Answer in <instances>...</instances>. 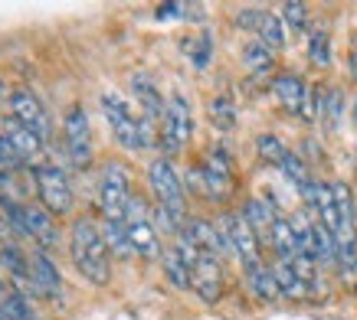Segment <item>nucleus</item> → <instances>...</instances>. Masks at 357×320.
I'll list each match as a JSON object with an SVG mask.
<instances>
[{
    "label": "nucleus",
    "instance_id": "nucleus-1",
    "mask_svg": "<svg viewBox=\"0 0 357 320\" xmlns=\"http://www.w3.org/2000/svg\"><path fill=\"white\" fill-rule=\"evenodd\" d=\"M69 255L73 265L89 285H109L112 278V252L105 246L102 225H96L89 216H79L76 223L69 225Z\"/></svg>",
    "mask_w": 357,
    "mask_h": 320
},
{
    "label": "nucleus",
    "instance_id": "nucleus-2",
    "mask_svg": "<svg viewBox=\"0 0 357 320\" xmlns=\"http://www.w3.org/2000/svg\"><path fill=\"white\" fill-rule=\"evenodd\" d=\"M0 219L3 225H10L13 235H23V239H33L40 252H59L63 246V232L56 225V216L46 213L43 206L33 203H13L7 193H0Z\"/></svg>",
    "mask_w": 357,
    "mask_h": 320
},
{
    "label": "nucleus",
    "instance_id": "nucleus-3",
    "mask_svg": "<svg viewBox=\"0 0 357 320\" xmlns=\"http://www.w3.org/2000/svg\"><path fill=\"white\" fill-rule=\"evenodd\" d=\"M102 111H105V121H109L112 134L125 150H144L154 147V141H161V131L148 125L144 118H138L128 108V102L119 95V92H102Z\"/></svg>",
    "mask_w": 357,
    "mask_h": 320
},
{
    "label": "nucleus",
    "instance_id": "nucleus-4",
    "mask_svg": "<svg viewBox=\"0 0 357 320\" xmlns=\"http://www.w3.org/2000/svg\"><path fill=\"white\" fill-rule=\"evenodd\" d=\"M131 177L128 167L121 160H109L98 177V209H102V223H125L131 203Z\"/></svg>",
    "mask_w": 357,
    "mask_h": 320
},
{
    "label": "nucleus",
    "instance_id": "nucleus-5",
    "mask_svg": "<svg viewBox=\"0 0 357 320\" xmlns=\"http://www.w3.org/2000/svg\"><path fill=\"white\" fill-rule=\"evenodd\" d=\"M125 229H128V242L135 248V255H141L144 262H154V258L164 255L161 235H158V225H154V213L148 209V203L141 200L138 193L131 196V203H128Z\"/></svg>",
    "mask_w": 357,
    "mask_h": 320
},
{
    "label": "nucleus",
    "instance_id": "nucleus-6",
    "mask_svg": "<svg viewBox=\"0 0 357 320\" xmlns=\"http://www.w3.org/2000/svg\"><path fill=\"white\" fill-rule=\"evenodd\" d=\"M148 180H151V193L158 206L167 209L171 216H177L181 223L187 219V200H184V183L174 170L171 157H158L151 160V167H148Z\"/></svg>",
    "mask_w": 357,
    "mask_h": 320
},
{
    "label": "nucleus",
    "instance_id": "nucleus-7",
    "mask_svg": "<svg viewBox=\"0 0 357 320\" xmlns=\"http://www.w3.org/2000/svg\"><path fill=\"white\" fill-rule=\"evenodd\" d=\"M33 180H36V193L43 200V209L59 216H69L76 209V196H73V186H69V177H66L56 163H40L33 170Z\"/></svg>",
    "mask_w": 357,
    "mask_h": 320
},
{
    "label": "nucleus",
    "instance_id": "nucleus-8",
    "mask_svg": "<svg viewBox=\"0 0 357 320\" xmlns=\"http://www.w3.org/2000/svg\"><path fill=\"white\" fill-rule=\"evenodd\" d=\"M217 225H220V232H223V239H227L229 255L239 258L243 271L266 262V258H262V242L256 239V232L249 229V223L243 219V213H223Z\"/></svg>",
    "mask_w": 357,
    "mask_h": 320
},
{
    "label": "nucleus",
    "instance_id": "nucleus-9",
    "mask_svg": "<svg viewBox=\"0 0 357 320\" xmlns=\"http://www.w3.org/2000/svg\"><path fill=\"white\" fill-rule=\"evenodd\" d=\"M194 138V111L187 105L184 95H171L167 108H164V121H161V147L164 154H181Z\"/></svg>",
    "mask_w": 357,
    "mask_h": 320
},
{
    "label": "nucleus",
    "instance_id": "nucleus-10",
    "mask_svg": "<svg viewBox=\"0 0 357 320\" xmlns=\"http://www.w3.org/2000/svg\"><path fill=\"white\" fill-rule=\"evenodd\" d=\"M197 177H200V193L210 203H223L233 193V160L223 147H213L204 157V163H197Z\"/></svg>",
    "mask_w": 357,
    "mask_h": 320
},
{
    "label": "nucleus",
    "instance_id": "nucleus-11",
    "mask_svg": "<svg viewBox=\"0 0 357 320\" xmlns=\"http://www.w3.org/2000/svg\"><path fill=\"white\" fill-rule=\"evenodd\" d=\"M272 95L279 98V105L292 115L305 118V121H314L318 118V92L305 86L295 72H282L272 79Z\"/></svg>",
    "mask_w": 357,
    "mask_h": 320
},
{
    "label": "nucleus",
    "instance_id": "nucleus-12",
    "mask_svg": "<svg viewBox=\"0 0 357 320\" xmlns=\"http://www.w3.org/2000/svg\"><path fill=\"white\" fill-rule=\"evenodd\" d=\"M66 131V154L73 160L76 170H86L92 163V128H89V115L82 105H73L63 118Z\"/></svg>",
    "mask_w": 357,
    "mask_h": 320
},
{
    "label": "nucleus",
    "instance_id": "nucleus-13",
    "mask_svg": "<svg viewBox=\"0 0 357 320\" xmlns=\"http://www.w3.org/2000/svg\"><path fill=\"white\" fill-rule=\"evenodd\" d=\"M30 285H33V294L43 301H56V304H63L66 291H63V275H59V268L56 262L46 252H30Z\"/></svg>",
    "mask_w": 357,
    "mask_h": 320
},
{
    "label": "nucleus",
    "instance_id": "nucleus-14",
    "mask_svg": "<svg viewBox=\"0 0 357 320\" xmlns=\"http://www.w3.org/2000/svg\"><path fill=\"white\" fill-rule=\"evenodd\" d=\"M10 115H13V121H17V125L30 128L33 134H40L43 141L50 138V131H53L43 102L33 95L30 88H20V92H13V95H10Z\"/></svg>",
    "mask_w": 357,
    "mask_h": 320
},
{
    "label": "nucleus",
    "instance_id": "nucleus-15",
    "mask_svg": "<svg viewBox=\"0 0 357 320\" xmlns=\"http://www.w3.org/2000/svg\"><path fill=\"white\" fill-rule=\"evenodd\" d=\"M223 278H227V271H223V258L200 255L197 258V265H194V271H190V288H194L206 304H217L220 294H223Z\"/></svg>",
    "mask_w": 357,
    "mask_h": 320
},
{
    "label": "nucleus",
    "instance_id": "nucleus-16",
    "mask_svg": "<svg viewBox=\"0 0 357 320\" xmlns=\"http://www.w3.org/2000/svg\"><path fill=\"white\" fill-rule=\"evenodd\" d=\"M131 95H135V102L141 105V118L161 131L164 108H167V102L161 98V88L154 86L151 75H148V72H135V75H131Z\"/></svg>",
    "mask_w": 357,
    "mask_h": 320
},
{
    "label": "nucleus",
    "instance_id": "nucleus-17",
    "mask_svg": "<svg viewBox=\"0 0 357 320\" xmlns=\"http://www.w3.org/2000/svg\"><path fill=\"white\" fill-rule=\"evenodd\" d=\"M243 219L249 223V229L256 232L259 242H272V229L279 223V209H275L269 200L252 196V200H246V206H243Z\"/></svg>",
    "mask_w": 357,
    "mask_h": 320
},
{
    "label": "nucleus",
    "instance_id": "nucleus-18",
    "mask_svg": "<svg viewBox=\"0 0 357 320\" xmlns=\"http://www.w3.org/2000/svg\"><path fill=\"white\" fill-rule=\"evenodd\" d=\"M187 235L197 242V248L204 252V255H229V248H227V239H223V232H220V225L213 223H206V219H190V223L184 225Z\"/></svg>",
    "mask_w": 357,
    "mask_h": 320
},
{
    "label": "nucleus",
    "instance_id": "nucleus-19",
    "mask_svg": "<svg viewBox=\"0 0 357 320\" xmlns=\"http://www.w3.org/2000/svg\"><path fill=\"white\" fill-rule=\"evenodd\" d=\"M272 275H275V285H279L282 298H289V301L308 298V288H305L302 275H298V268H295L292 262H282V258H275V262H272Z\"/></svg>",
    "mask_w": 357,
    "mask_h": 320
},
{
    "label": "nucleus",
    "instance_id": "nucleus-20",
    "mask_svg": "<svg viewBox=\"0 0 357 320\" xmlns=\"http://www.w3.org/2000/svg\"><path fill=\"white\" fill-rule=\"evenodd\" d=\"M269 246H272V252H275V258H282V262H295V258L302 255L298 239H295V229H292V219L279 216V223H275V229H272Z\"/></svg>",
    "mask_w": 357,
    "mask_h": 320
},
{
    "label": "nucleus",
    "instance_id": "nucleus-21",
    "mask_svg": "<svg viewBox=\"0 0 357 320\" xmlns=\"http://www.w3.org/2000/svg\"><path fill=\"white\" fill-rule=\"evenodd\" d=\"M246 285L249 291L256 294L259 301H275L282 298L279 294V285H275V275H272V265H256V268H246Z\"/></svg>",
    "mask_w": 357,
    "mask_h": 320
},
{
    "label": "nucleus",
    "instance_id": "nucleus-22",
    "mask_svg": "<svg viewBox=\"0 0 357 320\" xmlns=\"http://www.w3.org/2000/svg\"><path fill=\"white\" fill-rule=\"evenodd\" d=\"M3 134H7V138L13 141V147L20 150V157L26 160V163H30L33 157H40V154H43V144H46V141L40 138V134H33L30 128H23V125H17V121H10Z\"/></svg>",
    "mask_w": 357,
    "mask_h": 320
},
{
    "label": "nucleus",
    "instance_id": "nucleus-23",
    "mask_svg": "<svg viewBox=\"0 0 357 320\" xmlns=\"http://www.w3.org/2000/svg\"><path fill=\"white\" fill-rule=\"evenodd\" d=\"M318 118L328 131H337L341 118H344V95L341 88H328V92H318Z\"/></svg>",
    "mask_w": 357,
    "mask_h": 320
},
{
    "label": "nucleus",
    "instance_id": "nucleus-24",
    "mask_svg": "<svg viewBox=\"0 0 357 320\" xmlns=\"http://www.w3.org/2000/svg\"><path fill=\"white\" fill-rule=\"evenodd\" d=\"M0 320H40V317H36V307L30 304L26 294L7 291V294L0 298Z\"/></svg>",
    "mask_w": 357,
    "mask_h": 320
},
{
    "label": "nucleus",
    "instance_id": "nucleus-25",
    "mask_svg": "<svg viewBox=\"0 0 357 320\" xmlns=\"http://www.w3.org/2000/svg\"><path fill=\"white\" fill-rule=\"evenodd\" d=\"M161 262H164V275H167V281H171L174 288H181V291L190 288V265H187L184 255L177 252V246L167 248L161 255Z\"/></svg>",
    "mask_w": 357,
    "mask_h": 320
},
{
    "label": "nucleus",
    "instance_id": "nucleus-26",
    "mask_svg": "<svg viewBox=\"0 0 357 320\" xmlns=\"http://www.w3.org/2000/svg\"><path fill=\"white\" fill-rule=\"evenodd\" d=\"M243 65H246L252 75H269L272 69H275V53L256 40V43H249L246 49H243Z\"/></svg>",
    "mask_w": 357,
    "mask_h": 320
},
{
    "label": "nucleus",
    "instance_id": "nucleus-27",
    "mask_svg": "<svg viewBox=\"0 0 357 320\" xmlns=\"http://www.w3.org/2000/svg\"><path fill=\"white\" fill-rule=\"evenodd\" d=\"M259 43L269 46L272 53H279L282 46H285V23H282V17H275V13H262V23H259Z\"/></svg>",
    "mask_w": 357,
    "mask_h": 320
},
{
    "label": "nucleus",
    "instance_id": "nucleus-28",
    "mask_svg": "<svg viewBox=\"0 0 357 320\" xmlns=\"http://www.w3.org/2000/svg\"><path fill=\"white\" fill-rule=\"evenodd\" d=\"M206 111H210V121H213L217 131H233V125H236V108H233L229 95H213L210 105H206Z\"/></svg>",
    "mask_w": 357,
    "mask_h": 320
},
{
    "label": "nucleus",
    "instance_id": "nucleus-29",
    "mask_svg": "<svg viewBox=\"0 0 357 320\" xmlns=\"http://www.w3.org/2000/svg\"><path fill=\"white\" fill-rule=\"evenodd\" d=\"M102 235H105V246H109L112 255H119V258L135 255V248H131V242H128V229H125V223H102Z\"/></svg>",
    "mask_w": 357,
    "mask_h": 320
},
{
    "label": "nucleus",
    "instance_id": "nucleus-30",
    "mask_svg": "<svg viewBox=\"0 0 357 320\" xmlns=\"http://www.w3.org/2000/svg\"><path fill=\"white\" fill-rule=\"evenodd\" d=\"M187 56H190V63H194L197 72H204L206 65H210V59H213V33L204 30L197 40H187Z\"/></svg>",
    "mask_w": 357,
    "mask_h": 320
},
{
    "label": "nucleus",
    "instance_id": "nucleus-31",
    "mask_svg": "<svg viewBox=\"0 0 357 320\" xmlns=\"http://www.w3.org/2000/svg\"><path fill=\"white\" fill-rule=\"evenodd\" d=\"M308 59L314 65H331V36H328L325 26H314L312 36H308Z\"/></svg>",
    "mask_w": 357,
    "mask_h": 320
},
{
    "label": "nucleus",
    "instance_id": "nucleus-32",
    "mask_svg": "<svg viewBox=\"0 0 357 320\" xmlns=\"http://www.w3.org/2000/svg\"><path fill=\"white\" fill-rule=\"evenodd\" d=\"M256 150H259V157L266 160V163H275V167H282V160L289 157V147H285L275 134H259V138H256Z\"/></svg>",
    "mask_w": 357,
    "mask_h": 320
},
{
    "label": "nucleus",
    "instance_id": "nucleus-33",
    "mask_svg": "<svg viewBox=\"0 0 357 320\" xmlns=\"http://www.w3.org/2000/svg\"><path fill=\"white\" fill-rule=\"evenodd\" d=\"M282 23L292 33H302L305 26H308V7L298 3V0H289V3L282 7Z\"/></svg>",
    "mask_w": 357,
    "mask_h": 320
},
{
    "label": "nucleus",
    "instance_id": "nucleus-34",
    "mask_svg": "<svg viewBox=\"0 0 357 320\" xmlns=\"http://www.w3.org/2000/svg\"><path fill=\"white\" fill-rule=\"evenodd\" d=\"M0 167H3V170H20V167H26V160L20 157V150L13 147V141L7 138V134H0Z\"/></svg>",
    "mask_w": 357,
    "mask_h": 320
},
{
    "label": "nucleus",
    "instance_id": "nucleus-35",
    "mask_svg": "<svg viewBox=\"0 0 357 320\" xmlns=\"http://www.w3.org/2000/svg\"><path fill=\"white\" fill-rule=\"evenodd\" d=\"M262 13H266V10H256V7H243V10L236 13V23H239V26H246V30H259Z\"/></svg>",
    "mask_w": 357,
    "mask_h": 320
},
{
    "label": "nucleus",
    "instance_id": "nucleus-36",
    "mask_svg": "<svg viewBox=\"0 0 357 320\" xmlns=\"http://www.w3.org/2000/svg\"><path fill=\"white\" fill-rule=\"evenodd\" d=\"M194 7L190 3H161L158 7V20H177L181 13H190Z\"/></svg>",
    "mask_w": 357,
    "mask_h": 320
},
{
    "label": "nucleus",
    "instance_id": "nucleus-37",
    "mask_svg": "<svg viewBox=\"0 0 357 320\" xmlns=\"http://www.w3.org/2000/svg\"><path fill=\"white\" fill-rule=\"evenodd\" d=\"M347 69H351V79L357 82V46L351 49V56H347Z\"/></svg>",
    "mask_w": 357,
    "mask_h": 320
},
{
    "label": "nucleus",
    "instance_id": "nucleus-38",
    "mask_svg": "<svg viewBox=\"0 0 357 320\" xmlns=\"http://www.w3.org/2000/svg\"><path fill=\"white\" fill-rule=\"evenodd\" d=\"M3 98H7V102H10V95H7V82H3V79H0V102H3Z\"/></svg>",
    "mask_w": 357,
    "mask_h": 320
},
{
    "label": "nucleus",
    "instance_id": "nucleus-39",
    "mask_svg": "<svg viewBox=\"0 0 357 320\" xmlns=\"http://www.w3.org/2000/svg\"><path fill=\"white\" fill-rule=\"evenodd\" d=\"M3 294H7V288H3V278H0V298H3Z\"/></svg>",
    "mask_w": 357,
    "mask_h": 320
},
{
    "label": "nucleus",
    "instance_id": "nucleus-40",
    "mask_svg": "<svg viewBox=\"0 0 357 320\" xmlns=\"http://www.w3.org/2000/svg\"><path fill=\"white\" fill-rule=\"evenodd\" d=\"M354 125H357V95H354Z\"/></svg>",
    "mask_w": 357,
    "mask_h": 320
},
{
    "label": "nucleus",
    "instance_id": "nucleus-41",
    "mask_svg": "<svg viewBox=\"0 0 357 320\" xmlns=\"http://www.w3.org/2000/svg\"><path fill=\"white\" fill-rule=\"evenodd\" d=\"M0 246H3V239H0Z\"/></svg>",
    "mask_w": 357,
    "mask_h": 320
}]
</instances>
